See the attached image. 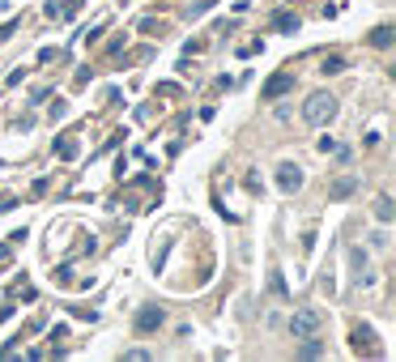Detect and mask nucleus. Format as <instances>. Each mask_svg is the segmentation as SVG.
Instances as JSON below:
<instances>
[{"mask_svg":"<svg viewBox=\"0 0 396 362\" xmlns=\"http://www.w3.org/2000/svg\"><path fill=\"white\" fill-rule=\"evenodd\" d=\"M350 341H354V354H367V358H383V349L375 345V328H367V324H358Z\"/></svg>","mask_w":396,"mask_h":362,"instance_id":"3","label":"nucleus"},{"mask_svg":"<svg viewBox=\"0 0 396 362\" xmlns=\"http://www.w3.org/2000/svg\"><path fill=\"white\" fill-rule=\"evenodd\" d=\"M299 358H324V341H320V333H315V337H303Z\"/></svg>","mask_w":396,"mask_h":362,"instance_id":"8","label":"nucleus"},{"mask_svg":"<svg viewBox=\"0 0 396 362\" xmlns=\"http://www.w3.org/2000/svg\"><path fill=\"white\" fill-rule=\"evenodd\" d=\"M124 358H128V362H149V354H145V349H124Z\"/></svg>","mask_w":396,"mask_h":362,"instance_id":"17","label":"nucleus"},{"mask_svg":"<svg viewBox=\"0 0 396 362\" xmlns=\"http://www.w3.org/2000/svg\"><path fill=\"white\" fill-rule=\"evenodd\" d=\"M371 47H392V26H379V30L371 34Z\"/></svg>","mask_w":396,"mask_h":362,"instance_id":"14","label":"nucleus"},{"mask_svg":"<svg viewBox=\"0 0 396 362\" xmlns=\"http://www.w3.org/2000/svg\"><path fill=\"white\" fill-rule=\"evenodd\" d=\"M273 30L294 34V30H299V18H294V13H277V18H273Z\"/></svg>","mask_w":396,"mask_h":362,"instance_id":"11","label":"nucleus"},{"mask_svg":"<svg viewBox=\"0 0 396 362\" xmlns=\"http://www.w3.org/2000/svg\"><path fill=\"white\" fill-rule=\"evenodd\" d=\"M77 153H81V145H77L73 137H60V141H55V158H64V162H73V158H77Z\"/></svg>","mask_w":396,"mask_h":362,"instance_id":"7","label":"nucleus"},{"mask_svg":"<svg viewBox=\"0 0 396 362\" xmlns=\"http://www.w3.org/2000/svg\"><path fill=\"white\" fill-rule=\"evenodd\" d=\"M277 183H281V192H299V188H303V167H294V162H281Z\"/></svg>","mask_w":396,"mask_h":362,"instance_id":"6","label":"nucleus"},{"mask_svg":"<svg viewBox=\"0 0 396 362\" xmlns=\"http://www.w3.org/2000/svg\"><path fill=\"white\" fill-rule=\"evenodd\" d=\"M354 188H358V179H336V183L328 188V196H332V200H346V196H354Z\"/></svg>","mask_w":396,"mask_h":362,"instance_id":"9","label":"nucleus"},{"mask_svg":"<svg viewBox=\"0 0 396 362\" xmlns=\"http://www.w3.org/2000/svg\"><path fill=\"white\" fill-rule=\"evenodd\" d=\"M320 328H324V312H320V307H299V312L290 316V333H294V341L315 337Z\"/></svg>","mask_w":396,"mask_h":362,"instance_id":"2","label":"nucleus"},{"mask_svg":"<svg viewBox=\"0 0 396 362\" xmlns=\"http://www.w3.org/2000/svg\"><path fill=\"white\" fill-rule=\"evenodd\" d=\"M320 73H324V77H336V73H346V60H341V56H324Z\"/></svg>","mask_w":396,"mask_h":362,"instance_id":"12","label":"nucleus"},{"mask_svg":"<svg viewBox=\"0 0 396 362\" xmlns=\"http://www.w3.org/2000/svg\"><path fill=\"white\" fill-rule=\"evenodd\" d=\"M392 214H396V209H392V196H375V218H379V226H388Z\"/></svg>","mask_w":396,"mask_h":362,"instance_id":"10","label":"nucleus"},{"mask_svg":"<svg viewBox=\"0 0 396 362\" xmlns=\"http://www.w3.org/2000/svg\"><path fill=\"white\" fill-rule=\"evenodd\" d=\"M371 247L383 251V247H388V230H375V235H371Z\"/></svg>","mask_w":396,"mask_h":362,"instance_id":"15","label":"nucleus"},{"mask_svg":"<svg viewBox=\"0 0 396 362\" xmlns=\"http://www.w3.org/2000/svg\"><path fill=\"white\" fill-rule=\"evenodd\" d=\"M303 120H307V124H315V128L332 124V120H336V98H332V94H324V90H320V94H311V98H307V107H303Z\"/></svg>","mask_w":396,"mask_h":362,"instance_id":"1","label":"nucleus"},{"mask_svg":"<svg viewBox=\"0 0 396 362\" xmlns=\"http://www.w3.org/2000/svg\"><path fill=\"white\" fill-rule=\"evenodd\" d=\"M162 324H166L162 307H141V312H137V333H158Z\"/></svg>","mask_w":396,"mask_h":362,"instance_id":"5","label":"nucleus"},{"mask_svg":"<svg viewBox=\"0 0 396 362\" xmlns=\"http://www.w3.org/2000/svg\"><path fill=\"white\" fill-rule=\"evenodd\" d=\"M290 90H294V77H290V73H277V77H268V81H264L260 98H264V102H277L281 94H290Z\"/></svg>","mask_w":396,"mask_h":362,"instance_id":"4","label":"nucleus"},{"mask_svg":"<svg viewBox=\"0 0 396 362\" xmlns=\"http://www.w3.org/2000/svg\"><path fill=\"white\" fill-rule=\"evenodd\" d=\"M64 116H69V102H64V98H55L51 107H47V120H51V124H60Z\"/></svg>","mask_w":396,"mask_h":362,"instance_id":"13","label":"nucleus"},{"mask_svg":"<svg viewBox=\"0 0 396 362\" xmlns=\"http://www.w3.org/2000/svg\"><path fill=\"white\" fill-rule=\"evenodd\" d=\"M336 149H341V145H336L332 137H320V153H336Z\"/></svg>","mask_w":396,"mask_h":362,"instance_id":"16","label":"nucleus"}]
</instances>
